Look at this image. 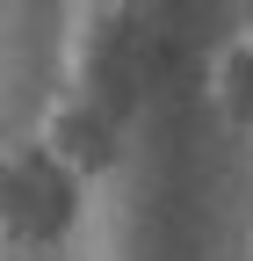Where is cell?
Wrapping results in <instances>:
<instances>
[{
	"mask_svg": "<svg viewBox=\"0 0 253 261\" xmlns=\"http://www.w3.org/2000/svg\"><path fill=\"white\" fill-rule=\"evenodd\" d=\"M225 80H232V109H246V116H253V44L232 58V73H225Z\"/></svg>",
	"mask_w": 253,
	"mask_h": 261,
	"instance_id": "6da1fadb",
	"label": "cell"
}]
</instances>
